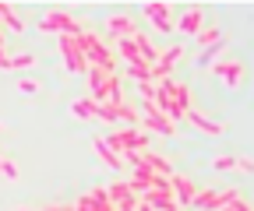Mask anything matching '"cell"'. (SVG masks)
<instances>
[{"label": "cell", "instance_id": "cell-1", "mask_svg": "<svg viewBox=\"0 0 254 211\" xmlns=\"http://www.w3.org/2000/svg\"><path fill=\"white\" fill-rule=\"evenodd\" d=\"M78 46H81V53H85V60H88V64H95V67H99V71H113V53L99 42V39H95V36H88V32H81L78 36Z\"/></svg>", "mask_w": 254, "mask_h": 211}, {"label": "cell", "instance_id": "cell-2", "mask_svg": "<svg viewBox=\"0 0 254 211\" xmlns=\"http://www.w3.org/2000/svg\"><path fill=\"white\" fill-rule=\"evenodd\" d=\"M106 141V148H113V152L120 155H127V152H148V137L141 134V130H120V134H110V137H103Z\"/></svg>", "mask_w": 254, "mask_h": 211}, {"label": "cell", "instance_id": "cell-3", "mask_svg": "<svg viewBox=\"0 0 254 211\" xmlns=\"http://www.w3.org/2000/svg\"><path fill=\"white\" fill-rule=\"evenodd\" d=\"M43 32H64V36H81V25L71 18V14H64V11H50L43 21H39Z\"/></svg>", "mask_w": 254, "mask_h": 211}, {"label": "cell", "instance_id": "cell-4", "mask_svg": "<svg viewBox=\"0 0 254 211\" xmlns=\"http://www.w3.org/2000/svg\"><path fill=\"white\" fill-rule=\"evenodd\" d=\"M60 49H64V60H67V71H74V74L88 71V60L78 46V36H60Z\"/></svg>", "mask_w": 254, "mask_h": 211}, {"label": "cell", "instance_id": "cell-5", "mask_svg": "<svg viewBox=\"0 0 254 211\" xmlns=\"http://www.w3.org/2000/svg\"><path fill=\"white\" fill-rule=\"evenodd\" d=\"M145 204H148L152 211H177V201H173V190H170V179H166L163 187L145 190Z\"/></svg>", "mask_w": 254, "mask_h": 211}, {"label": "cell", "instance_id": "cell-6", "mask_svg": "<svg viewBox=\"0 0 254 211\" xmlns=\"http://www.w3.org/2000/svg\"><path fill=\"white\" fill-rule=\"evenodd\" d=\"M141 113H145V124H148L152 130H159V134H166V137H173V130H177V127H173L170 120H166L163 113L155 109V102H145V106H141Z\"/></svg>", "mask_w": 254, "mask_h": 211}, {"label": "cell", "instance_id": "cell-7", "mask_svg": "<svg viewBox=\"0 0 254 211\" xmlns=\"http://www.w3.org/2000/svg\"><path fill=\"white\" fill-rule=\"evenodd\" d=\"M180 56H184V46L166 49V53H163V60H155V64H152V78H163V81H166V74L173 71V64H177Z\"/></svg>", "mask_w": 254, "mask_h": 211}, {"label": "cell", "instance_id": "cell-8", "mask_svg": "<svg viewBox=\"0 0 254 211\" xmlns=\"http://www.w3.org/2000/svg\"><path fill=\"white\" fill-rule=\"evenodd\" d=\"M170 190H173V201H177V208L194 201V183H190L187 176H173V179H170Z\"/></svg>", "mask_w": 254, "mask_h": 211}, {"label": "cell", "instance_id": "cell-9", "mask_svg": "<svg viewBox=\"0 0 254 211\" xmlns=\"http://www.w3.org/2000/svg\"><path fill=\"white\" fill-rule=\"evenodd\" d=\"M78 208H81V211H113V204H110V197H106V190H103V187H95L88 197H81V201H78Z\"/></svg>", "mask_w": 254, "mask_h": 211}, {"label": "cell", "instance_id": "cell-10", "mask_svg": "<svg viewBox=\"0 0 254 211\" xmlns=\"http://www.w3.org/2000/svg\"><path fill=\"white\" fill-rule=\"evenodd\" d=\"M145 14L155 21L159 32H173V21H170V7L166 4H145Z\"/></svg>", "mask_w": 254, "mask_h": 211}, {"label": "cell", "instance_id": "cell-11", "mask_svg": "<svg viewBox=\"0 0 254 211\" xmlns=\"http://www.w3.org/2000/svg\"><path fill=\"white\" fill-rule=\"evenodd\" d=\"M215 74H222V78H226V84H240L244 64H237V60H222V64H215Z\"/></svg>", "mask_w": 254, "mask_h": 211}, {"label": "cell", "instance_id": "cell-12", "mask_svg": "<svg viewBox=\"0 0 254 211\" xmlns=\"http://www.w3.org/2000/svg\"><path fill=\"white\" fill-rule=\"evenodd\" d=\"M92 144H95V152H99V159H103V162H106L110 169H124V159H120V155L113 152V148H106V141H103V137H95Z\"/></svg>", "mask_w": 254, "mask_h": 211}, {"label": "cell", "instance_id": "cell-13", "mask_svg": "<svg viewBox=\"0 0 254 211\" xmlns=\"http://www.w3.org/2000/svg\"><path fill=\"white\" fill-rule=\"evenodd\" d=\"M180 32H187V36H198V28H201V7H190L184 18H180Z\"/></svg>", "mask_w": 254, "mask_h": 211}, {"label": "cell", "instance_id": "cell-14", "mask_svg": "<svg viewBox=\"0 0 254 211\" xmlns=\"http://www.w3.org/2000/svg\"><path fill=\"white\" fill-rule=\"evenodd\" d=\"M106 28H110L113 36H120V39H131V36H134V21H131V18H110Z\"/></svg>", "mask_w": 254, "mask_h": 211}, {"label": "cell", "instance_id": "cell-15", "mask_svg": "<svg viewBox=\"0 0 254 211\" xmlns=\"http://www.w3.org/2000/svg\"><path fill=\"white\" fill-rule=\"evenodd\" d=\"M187 120H190L198 130H205V134H222V124H212V120L201 116V113H190V109H187Z\"/></svg>", "mask_w": 254, "mask_h": 211}, {"label": "cell", "instance_id": "cell-16", "mask_svg": "<svg viewBox=\"0 0 254 211\" xmlns=\"http://www.w3.org/2000/svg\"><path fill=\"white\" fill-rule=\"evenodd\" d=\"M127 74H131V78H134L138 84H141V81H152V67H148V64H141V60H134V64H127Z\"/></svg>", "mask_w": 254, "mask_h": 211}, {"label": "cell", "instance_id": "cell-17", "mask_svg": "<svg viewBox=\"0 0 254 211\" xmlns=\"http://www.w3.org/2000/svg\"><path fill=\"white\" fill-rule=\"evenodd\" d=\"M71 109H74L78 120H92V116H95V102H92V99H78Z\"/></svg>", "mask_w": 254, "mask_h": 211}, {"label": "cell", "instance_id": "cell-18", "mask_svg": "<svg viewBox=\"0 0 254 211\" xmlns=\"http://www.w3.org/2000/svg\"><path fill=\"white\" fill-rule=\"evenodd\" d=\"M0 21H7V25L14 28V32H21V28H25V21H21V18H18L7 4H0Z\"/></svg>", "mask_w": 254, "mask_h": 211}, {"label": "cell", "instance_id": "cell-19", "mask_svg": "<svg viewBox=\"0 0 254 211\" xmlns=\"http://www.w3.org/2000/svg\"><path fill=\"white\" fill-rule=\"evenodd\" d=\"M120 53H124V60H127V64L141 60V56H138V49H134V39H120ZM141 64H145V60H141Z\"/></svg>", "mask_w": 254, "mask_h": 211}, {"label": "cell", "instance_id": "cell-20", "mask_svg": "<svg viewBox=\"0 0 254 211\" xmlns=\"http://www.w3.org/2000/svg\"><path fill=\"white\" fill-rule=\"evenodd\" d=\"M36 64V56L32 53H18V56H7V67H14V71H21V67H32Z\"/></svg>", "mask_w": 254, "mask_h": 211}, {"label": "cell", "instance_id": "cell-21", "mask_svg": "<svg viewBox=\"0 0 254 211\" xmlns=\"http://www.w3.org/2000/svg\"><path fill=\"white\" fill-rule=\"evenodd\" d=\"M222 42H226V39H219V42H212V46H205V53L198 56V64H201V67H208V64H212V60L219 56V46H222Z\"/></svg>", "mask_w": 254, "mask_h": 211}, {"label": "cell", "instance_id": "cell-22", "mask_svg": "<svg viewBox=\"0 0 254 211\" xmlns=\"http://www.w3.org/2000/svg\"><path fill=\"white\" fill-rule=\"evenodd\" d=\"M117 120H124V124H131V127H134L141 116H138V113H134L131 106H124V102H120V106H117Z\"/></svg>", "mask_w": 254, "mask_h": 211}, {"label": "cell", "instance_id": "cell-23", "mask_svg": "<svg viewBox=\"0 0 254 211\" xmlns=\"http://www.w3.org/2000/svg\"><path fill=\"white\" fill-rule=\"evenodd\" d=\"M222 36H219V28H205V32H198V42L201 46H212V42H219Z\"/></svg>", "mask_w": 254, "mask_h": 211}, {"label": "cell", "instance_id": "cell-24", "mask_svg": "<svg viewBox=\"0 0 254 211\" xmlns=\"http://www.w3.org/2000/svg\"><path fill=\"white\" fill-rule=\"evenodd\" d=\"M0 172H4L7 179H18V166H14L11 159H4V155H0Z\"/></svg>", "mask_w": 254, "mask_h": 211}, {"label": "cell", "instance_id": "cell-25", "mask_svg": "<svg viewBox=\"0 0 254 211\" xmlns=\"http://www.w3.org/2000/svg\"><path fill=\"white\" fill-rule=\"evenodd\" d=\"M18 88H21L25 95H36V92H39V81H32V78H21V81H18Z\"/></svg>", "mask_w": 254, "mask_h": 211}, {"label": "cell", "instance_id": "cell-26", "mask_svg": "<svg viewBox=\"0 0 254 211\" xmlns=\"http://www.w3.org/2000/svg\"><path fill=\"white\" fill-rule=\"evenodd\" d=\"M222 211H251V204L237 197V201H230V204H222Z\"/></svg>", "mask_w": 254, "mask_h": 211}, {"label": "cell", "instance_id": "cell-27", "mask_svg": "<svg viewBox=\"0 0 254 211\" xmlns=\"http://www.w3.org/2000/svg\"><path fill=\"white\" fill-rule=\"evenodd\" d=\"M215 169H237V159H230V155L226 159H215Z\"/></svg>", "mask_w": 254, "mask_h": 211}, {"label": "cell", "instance_id": "cell-28", "mask_svg": "<svg viewBox=\"0 0 254 211\" xmlns=\"http://www.w3.org/2000/svg\"><path fill=\"white\" fill-rule=\"evenodd\" d=\"M134 211H152V208H148V204L141 201V204H134Z\"/></svg>", "mask_w": 254, "mask_h": 211}, {"label": "cell", "instance_id": "cell-29", "mask_svg": "<svg viewBox=\"0 0 254 211\" xmlns=\"http://www.w3.org/2000/svg\"><path fill=\"white\" fill-rule=\"evenodd\" d=\"M0 67H7V56H4V49H0Z\"/></svg>", "mask_w": 254, "mask_h": 211}, {"label": "cell", "instance_id": "cell-30", "mask_svg": "<svg viewBox=\"0 0 254 211\" xmlns=\"http://www.w3.org/2000/svg\"><path fill=\"white\" fill-rule=\"evenodd\" d=\"M46 211H71V208H57V204H53V208H46Z\"/></svg>", "mask_w": 254, "mask_h": 211}, {"label": "cell", "instance_id": "cell-31", "mask_svg": "<svg viewBox=\"0 0 254 211\" xmlns=\"http://www.w3.org/2000/svg\"><path fill=\"white\" fill-rule=\"evenodd\" d=\"M0 42H4V32H0Z\"/></svg>", "mask_w": 254, "mask_h": 211}, {"label": "cell", "instance_id": "cell-32", "mask_svg": "<svg viewBox=\"0 0 254 211\" xmlns=\"http://www.w3.org/2000/svg\"><path fill=\"white\" fill-rule=\"evenodd\" d=\"M177 211H180V208H177Z\"/></svg>", "mask_w": 254, "mask_h": 211}]
</instances>
